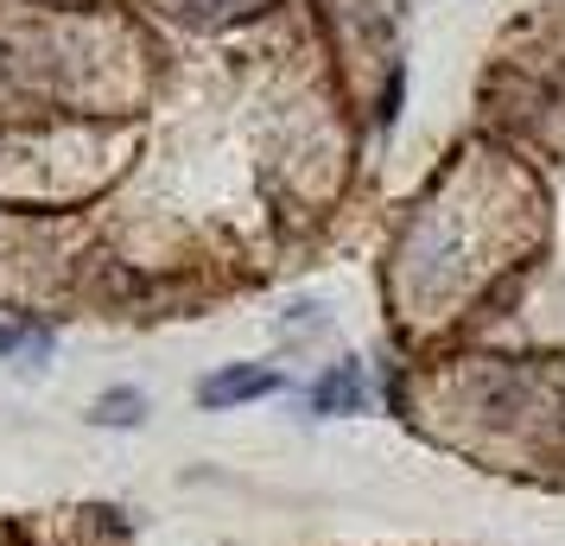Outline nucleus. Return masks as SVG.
Here are the masks:
<instances>
[{
  "label": "nucleus",
  "mask_w": 565,
  "mask_h": 546,
  "mask_svg": "<svg viewBox=\"0 0 565 546\" xmlns=\"http://www.w3.org/2000/svg\"><path fill=\"white\" fill-rule=\"evenodd\" d=\"M26 350H52V338L26 324H0V356H26Z\"/></svg>",
  "instance_id": "nucleus-4"
},
{
  "label": "nucleus",
  "mask_w": 565,
  "mask_h": 546,
  "mask_svg": "<svg viewBox=\"0 0 565 546\" xmlns=\"http://www.w3.org/2000/svg\"><path fill=\"white\" fill-rule=\"evenodd\" d=\"M140 414H147V394L140 388H108V394H96V407H89L96 426H140Z\"/></svg>",
  "instance_id": "nucleus-3"
},
{
  "label": "nucleus",
  "mask_w": 565,
  "mask_h": 546,
  "mask_svg": "<svg viewBox=\"0 0 565 546\" xmlns=\"http://www.w3.org/2000/svg\"><path fill=\"white\" fill-rule=\"evenodd\" d=\"M280 368H248V363H235V368H216V375H204L198 382V407H235V400H260V394H280Z\"/></svg>",
  "instance_id": "nucleus-1"
},
{
  "label": "nucleus",
  "mask_w": 565,
  "mask_h": 546,
  "mask_svg": "<svg viewBox=\"0 0 565 546\" xmlns=\"http://www.w3.org/2000/svg\"><path fill=\"white\" fill-rule=\"evenodd\" d=\"M369 407V375H362V363H337L318 388H311V414H362Z\"/></svg>",
  "instance_id": "nucleus-2"
}]
</instances>
